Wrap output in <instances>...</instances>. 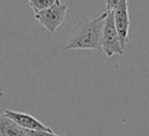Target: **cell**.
<instances>
[{"label":"cell","mask_w":149,"mask_h":136,"mask_svg":"<svg viewBox=\"0 0 149 136\" xmlns=\"http://www.w3.org/2000/svg\"><path fill=\"white\" fill-rule=\"evenodd\" d=\"M106 12L87 22H78L64 50L90 49L101 51V34Z\"/></svg>","instance_id":"6da1fadb"},{"label":"cell","mask_w":149,"mask_h":136,"mask_svg":"<svg viewBox=\"0 0 149 136\" xmlns=\"http://www.w3.org/2000/svg\"><path fill=\"white\" fill-rule=\"evenodd\" d=\"M101 52H104L107 57H112L114 55L122 56L125 52V50L121 48L120 40L115 29L113 12H106L101 34Z\"/></svg>","instance_id":"7a4b0ae2"},{"label":"cell","mask_w":149,"mask_h":136,"mask_svg":"<svg viewBox=\"0 0 149 136\" xmlns=\"http://www.w3.org/2000/svg\"><path fill=\"white\" fill-rule=\"evenodd\" d=\"M34 16L49 33H55L66 17V5L57 0L50 7L35 13Z\"/></svg>","instance_id":"3957f363"},{"label":"cell","mask_w":149,"mask_h":136,"mask_svg":"<svg viewBox=\"0 0 149 136\" xmlns=\"http://www.w3.org/2000/svg\"><path fill=\"white\" fill-rule=\"evenodd\" d=\"M112 12H113V20H114L119 40H120V44H121V48L125 50L128 43L129 27H130L128 0H120Z\"/></svg>","instance_id":"277c9868"},{"label":"cell","mask_w":149,"mask_h":136,"mask_svg":"<svg viewBox=\"0 0 149 136\" xmlns=\"http://www.w3.org/2000/svg\"><path fill=\"white\" fill-rule=\"evenodd\" d=\"M2 115L10 119L12 121H14L17 126H20L24 129H28V130H42V131H51L52 130L51 128L47 127L41 121H38L36 117H34V116H31L27 113H21V112H16V110H12V109H6Z\"/></svg>","instance_id":"5b68a950"},{"label":"cell","mask_w":149,"mask_h":136,"mask_svg":"<svg viewBox=\"0 0 149 136\" xmlns=\"http://www.w3.org/2000/svg\"><path fill=\"white\" fill-rule=\"evenodd\" d=\"M0 136H33V134L31 130L17 126L5 115H0Z\"/></svg>","instance_id":"8992f818"},{"label":"cell","mask_w":149,"mask_h":136,"mask_svg":"<svg viewBox=\"0 0 149 136\" xmlns=\"http://www.w3.org/2000/svg\"><path fill=\"white\" fill-rule=\"evenodd\" d=\"M56 1L57 0H28V3L30 8L34 10V13H38L54 5Z\"/></svg>","instance_id":"52a82bcc"},{"label":"cell","mask_w":149,"mask_h":136,"mask_svg":"<svg viewBox=\"0 0 149 136\" xmlns=\"http://www.w3.org/2000/svg\"><path fill=\"white\" fill-rule=\"evenodd\" d=\"M33 136H58L57 134L54 133V130L51 131H42V130H31Z\"/></svg>","instance_id":"ba28073f"},{"label":"cell","mask_w":149,"mask_h":136,"mask_svg":"<svg viewBox=\"0 0 149 136\" xmlns=\"http://www.w3.org/2000/svg\"><path fill=\"white\" fill-rule=\"evenodd\" d=\"M120 0H105V5H106V10L105 12H112L115 6L119 3Z\"/></svg>","instance_id":"9c48e42d"}]
</instances>
